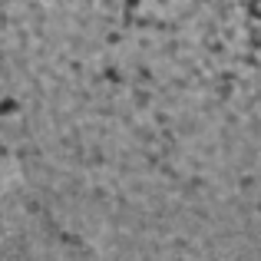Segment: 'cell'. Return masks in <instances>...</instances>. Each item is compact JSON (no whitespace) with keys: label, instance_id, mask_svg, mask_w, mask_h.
Returning <instances> with one entry per match:
<instances>
[{"label":"cell","instance_id":"6da1fadb","mask_svg":"<svg viewBox=\"0 0 261 261\" xmlns=\"http://www.w3.org/2000/svg\"><path fill=\"white\" fill-rule=\"evenodd\" d=\"M245 10H248L251 20H261V0H248V4H245Z\"/></svg>","mask_w":261,"mask_h":261}]
</instances>
